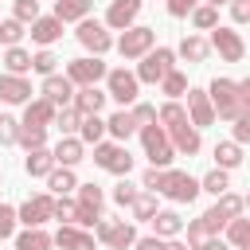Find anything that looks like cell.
Returning <instances> with one entry per match:
<instances>
[{"instance_id": "6da1fadb", "label": "cell", "mask_w": 250, "mask_h": 250, "mask_svg": "<svg viewBox=\"0 0 250 250\" xmlns=\"http://www.w3.org/2000/svg\"><path fill=\"white\" fill-rule=\"evenodd\" d=\"M207 98H211V109H215V117H223V121L250 117V78H242V82L215 78V82L207 86Z\"/></svg>"}, {"instance_id": "7a4b0ae2", "label": "cell", "mask_w": 250, "mask_h": 250, "mask_svg": "<svg viewBox=\"0 0 250 250\" xmlns=\"http://www.w3.org/2000/svg\"><path fill=\"white\" fill-rule=\"evenodd\" d=\"M156 121H160V129H164V137L172 141V148L176 152H184V156H195L199 152V129L188 121V113H184V105H176V102H164L160 105V113H156Z\"/></svg>"}, {"instance_id": "3957f363", "label": "cell", "mask_w": 250, "mask_h": 250, "mask_svg": "<svg viewBox=\"0 0 250 250\" xmlns=\"http://www.w3.org/2000/svg\"><path fill=\"white\" fill-rule=\"evenodd\" d=\"M141 129V145H145V156H148V164L152 168H168L172 160H176V148H172V141L164 137V129L152 121V125H137Z\"/></svg>"}, {"instance_id": "277c9868", "label": "cell", "mask_w": 250, "mask_h": 250, "mask_svg": "<svg viewBox=\"0 0 250 250\" xmlns=\"http://www.w3.org/2000/svg\"><path fill=\"white\" fill-rule=\"evenodd\" d=\"M168 70H176V51L172 47H152V51H145L141 55V66H137V82H148V86H156Z\"/></svg>"}, {"instance_id": "5b68a950", "label": "cell", "mask_w": 250, "mask_h": 250, "mask_svg": "<svg viewBox=\"0 0 250 250\" xmlns=\"http://www.w3.org/2000/svg\"><path fill=\"white\" fill-rule=\"evenodd\" d=\"M94 164L102 172H113V176H129L133 172V156L121 141H98L94 145Z\"/></svg>"}, {"instance_id": "8992f818", "label": "cell", "mask_w": 250, "mask_h": 250, "mask_svg": "<svg viewBox=\"0 0 250 250\" xmlns=\"http://www.w3.org/2000/svg\"><path fill=\"white\" fill-rule=\"evenodd\" d=\"M160 195H168L172 203H191L199 195V180L188 176V172H176V168H160Z\"/></svg>"}, {"instance_id": "52a82bcc", "label": "cell", "mask_w": 250, "mask_h": 250, "mask_svg": "<svg viewBox=\"0 0 250 250\" xmlns=\"http://www.w3.org/2000/svg\"><path fill=\"white\" fill-rule=\"evenodd\" d=\"M137 94H141V82H137L133 70H125V66L105 70V98H113V102H121V105H133Z\"/></svg>"}, {"instance_id": "ba28073f", "label": "cell", "mask_w": 250, "mask_h": 250, "mask_svg": "<svg viewBox=\"0 0 250 250\" xmlns=\"http://www.w3.org/2000/svg\"><path fill=\"white\" fill-rule=\"evenodd\" d=\"M94 230H98V238H102L109 250H129V246L137 242V230H133V223H125V219H98Z\"/></svg>"}, {"instance_id": "9c48e42d", "label": "cell", "mask_w": 250, "mask_h": 250, "mask_svg": "<svg viewBox=\"0 0 250 250\" xmlns=\"http://www.w3.org/2000/svg\"><path fill=\"white\" fill-rule=\"evenodd\" d=\"M211 51H219V59L223 62H242V55H246V43H242V35L234 31V27H211V43H207Z\"/></svg>"}, {"instance_id": "30bf717a", "label": "cell", "mask_w": 250, "mask_h": 250, "mask_svg": "<svg viewBox=\"0 0 250 250\" xmlns=\"http://www.w3.org/2000/svg\"><path fill=\"white\" fill-rule=\"evenodd\" d=\"M156 47V27H125L121 39H117V51L121 59H141L145 51Z\"/></svg>"}, {"instance_id": "8fae6325", "label": "cell", "mask_w": 250, "mask_h": 250, "mask_svg": "<svg viewBox=\"0 0 250 250\" xmlns=\"http://www.w3.org/2000/svg\"><path fill=\"white\" fill-rule=\"evenodd\" d=\"M51 203H55V195H51V191L27 195V199L16 207V223H23V227H43V223L51 219Z\"/></svg>"}, {"instance_id": "7c38bea8", "label": "cell", "mask_w": 250, "mask_h": 250, "mask_svg": "<svg viewBox=\"0 0 250 250\" xmlns=\"http://www.w3.org/2000/svg\"><path fill=\"white\" fill-rule=\"evenodd\" d=\"M66 78L74 82V86H98L102 78H105V62H102V55H86V59H70L66 62Z\"/></svg>"}, {"instance_id": "4fadbf2b", "label": "cell", "mask_w": 250, "mask_h": 250, "mask_svg": "<svg viewBox=\"0 0 250 250\" xmlns=\"http://www.w3.org/2000/svg\"><path fill=\"white\" fill-rule=\"evenodd\" d=\"M74 39H78L86 51H94V55H105V51L113 47V35H109V31H105V23H98V20H78Z\"/></svg>"}, {"instance_id": "5bb4252c", "label": "cell", "mask_w": 250, "mask_h": 250, "mask_svg": "<svg viewBox=\"0 0 250 250\" xmlns=\"http://www.w3.org/2000/svg\"><path fill=\"white\" fill-rule=\"evenodd\" d=\"M184 98H188V121L195 125V129H207V125H215V109H211V98H207V90H184Z\"/></svg>"}, {"instance_id": "9a60e30c", "label": "cell", "mask_w": 250, "mask_h": 250, "mask_svg": "<svg viewBox=\"0 0 250 250\" xmlns=\"http://www.w3.org/2000/svg\"><path fill=\"white\" fill-rule=\"evenodd\" d=\"M43 98L59 109V105H70L74 102V82L66 74H43Z\"/></svg>"}, {"instance_id": "2e32d148", "label": "cell", "mask_w": 250, "mask_h": 250, "mask_svg": "<svg viewBox=\"0 0 250 250\" xmlns=\"http://www.w3.org/2000/svg\"><path fill=\"white\" fill-rule=\"evenodd\" d=\"M0 102H8V105H23V102H31V82L23 78V74H0Z\"/></svg>"}, {"instance_id": "e0dca14e", "label": "cell", "mask_w": 250, "mask_h": 250, "mask_svg": "<svg viewBox=\"0 0 250 250\" xmlns=\"http://www.w3.org/2000/svg\"><path fill=\"white\" fill-rule=\"evenodd\" d=\"M137 12H141V0H109L105 27H117V31H125V27H133Z\"/></svg>"}, {"instance_id": "ac0fdd59", "label": "cell", "mask_w": 250, "mask_h": 250, "mask_svg": "<svg viewBox=\"0 0 250 250\" xmlns=\"http://www.w3.org/2000/svg\"><path fill=\"white\" fill-rule=\"evenodd\" d=\"M27 109H23V121L20 125H27V129H47L51 121H55V105L47 102V98H35V102H23Z\"/></svg>"}, {"instance_id": "d6986e66", "label": "cell", "mask_w": 250, "mask_h": 250, "mask_svg": "<svg viewBox=\"0 0 250 250\" xmlns=\"http://www.w3.org/2000/svg\"><path fill=\"white\" fill-rule=\"evenodd\" d=\"M31 39H35L39 47L59 43V39H62V20H55V16H39V20H31Z\"/></svg>"}, {"instance_id": "ffe728a7", "label": "cell", "mask_w": 250, "mask_h": 250, "mask_svg": "<svg viewBox=\"0 0 250 250\" xmlns=\"http://www.w3.org/2000/svg\"><path fill=\"white\" fill-rule=\"evenodd\" d=\"M51 246H59V250H94V238L82 227H59V234L51 238Z\"/></svg>"}, {"instance_id": "44dd1931", "label": "cell", "mask_w": 250, "mask_h": 250, "mask_svg": "<svg viewBox=\"0 0 250 250\" xmlns=\"http://www.w3.org/2000/svg\"><path fill=\"white\" fill-rule=\"evenodd\" d=\"M82 152H86V145L78 141V137H62L55 148H51V156H55V164H62V168H74L78 160H82Z\"/></svg>"}, {"instance_id": "7402d4cb", "label": "cell", "mask_w": 250, "mask_h": 250, "mask_svg": "<svg viewBox=\"0 0 250 250\" xmlns=\"http://www.w3.org/2000/svg\"><path fill=\"white\" fill-rule=\"evenodd\" d=\"M102 105H105V90H98V86H78L74 90V109L78 113H102Z\"/></svg>"}, {"instance_id": "603a6c76", "label": "cell", "mask_w": 250, "mask_h": 250, "mask_svg": "<svg viewBox=\"0 0 250 250\" xmlns=\"http://www.w3.org/2000/svg\"><path fill=\"white\" fill-rule=\"evenodd\" d=\"M105 133H109L113 141H121V145H125V141L137 133V121H133V113H129V109H117V113L105 121Z\"/></svg>"}, {"instance_id": "cb8c5ba5", "label": "cell", "mask_w": 250, "mask_h": 250, "mask_svg": "<svg viewBox=\"0 0 250 250\" xmlns=\"http://www.w3.org/2000/svg\"><path fill=\"white\" fill-rule=\"evenodd\" d=\"M51 168H55V156H51V148H47V145L27 148V160H23V172H27V176H47Z\"/></svg>"}, {"instance_id": "d4e9b609", "label": "cell", "mask_w": 250, "mask_h": 250, "mask_svg": "<svg viewBox=\"0 0 250 250\" xmlns=\"http://www.w3.org/2000/svg\"><path fill=\"white\" fill-rule=\"evenodd\" d=\"M47 188H51V195H70V191L78 188V180H74V168H62V164H55V168L47 172Z\"/></svg>"}, {"instance_id": "484cf974", "label": "cell", "mask_w": 250, "mask_h": 250, "mask_svg": "<svg viewBox=\"0 0 250 250\" xmlns=\"http://www.w3.org/2000/svg\"><path fill=\"white\" fill-rule=\"evenodd\" d=\"M90 8H94V0H55V20H62V23L86 20Z\"/></svg>"}, {"instance_id": "4316f807", "label": "cell", "mask_w": 250, "mask_h": 250, "mask_svg": "<svg viewBox=\"0 0 250 250\" xmlns=\"http://www.w3.org/2000/svg\"><path fill=\"white\" fill-rule=\"evenodd\" d=\"M176 55H180V59H188V62H203V59L211 55V47H207V39H203V35H184V39H180V47H176Z\"/></svg>"}, {"instance_id": "83f0119b", "label": "cell", "mask_w": 250, "mask_h": 250, "mask_svg": "<svg viewBox=\"0 0 250 250\" xmlns=\"http://www.w3.org/2000/svg\"><path fill=\"white\" fill-rule=\"evenodd\" d=\"M148 223H152V230H156V238H176V234L184 230V219H180L176 211H156V215H152Z\"/></svg>"}, {"instance_id": "f1b7e54d", "label": "cell", "mask_w": 250, "mask_h": 250, "mask_svg": "<svg viewBox=\"0 0 250 250\" xmlns=\"http://www.w3.org/2000/svg\"><path fill=\"white\" fill-rule=\"evenodd\" d=\"M105 137V121L98 117V113H82V121H78V141L82 145H98Z\"/></svg>"}, {"instance_id": "f546056e", "label": "cell", "mask_w": 250, "mask_h": 250, "mask_svg": "<svg viewBox=\"0 0 250 250\" xmlns=\"http://www.w3.org/2000/svg\"><path fill=\"white\" fill-rule=\"evenodd\" d=\"M227 246L230 250H238V246H250V219H242V215H234V219H227Z\"/></svg>"}, {"instance_id": "4dcf8cb0", "label": "cell", "mask_w": 250, "mask_h": 250, "mask_svg": "<svg viewBox=\"0 0 250 250\" xmlns=\"http://www.w3.org/2000/svg\"><path fill=\"white\" fill-rule=\"evenodd\" d=\"M16 250H51V234L43 227H27L23 234H16Z\"/></svg>"}, {"instance_id": "1f68e13d", "label": "cell", "mask_w": 250, "mask_h": 250, "mask_svg": "<svg viewBox=\"0 0 250 250\" xmlns=\"http://www.w3.org/2000/svg\"><path fill=\"white\" fill-rule=\"evenodd\" d=\"M4 70H8V74H27V70H31V55H27L20 43L8 47V51H4Z\"/></svg>"}, {"instance_id": "d6a6232c", "label": "cell", "mask_w": 250, "mask_h": 250, "mask_svg": "<svg viewBox=\"0 0 250 250\" xmlns=\"http://www.w3.org/2000/svg\"><path fill=\"white\" fill-rule=\"evenodd\" d=\"M215 164H219V168H238V164H242V145L219 141V145H215Z\"/></svg>"}, {"instance_id": "836d02e7", "label": "cell", "mask_w": 250, "mask_h": 250, "mask_svg": "<svg viewBox=\"0 0 250 250\" xmlns=\"http://www.w3.org/2000/svg\"><path fill=\"white\" fill-rule=\"evenodd\" d=\"M129 207H133V219H137V223H148V219L156 215V191H137Z\"/></svg>"}, {"instance_id": "e575fe53", "label": "cell", "mask_w": 250, "mask_h": 250, "mask_svg": "<svg viewBox=\"0 0 250 250\" xmlns=\"http://www.w3.org/2000/svg\"><path fill=\"white\" fill-rule=\"evenodd\" d=\"M78 121H82V113H78L74 105H59V109H55V121H51V125H59V133H62V137H70V133L78 129Z\"/></svg>"}, {"instance_id": "d590c367", "label": "cell", "mask_w": 250, "mask_h": 250, "mask_svg": "<svg viewBox=\"0 0 250 250\" xmlns=\"http://www.w3.org/2000/svg\"><path fill=\"white\" fill-rule=\"evenodd\" d=\"M74 191H78V203H82V207H90V211H98V215H102V203H105V191H102L98 184H78Z\"/></svg>"}, {"instance_id": "8d00e7d4", "label": "cell", "mask_w": 250, "mask_h": 250, "mask_svg": "<svg viewBox=\"0 0 250 250\" xmlns=\"http://www.w3.org/2000/svg\"><path fill=\"white\" fill-rule=\"evenodd\" d=\"M188 16H191V23H195L199 31H211V27L219 23V8H211V4H195Z\"/></svg>"}, {"instance_id": "74e56055", "label": "cell", "mask_w": 250, "mask_h": 250, "mask_svg": "<svg viewBox=\"0 0 250 250\" xmlns=\"http://www.w3.org/2000/svg\"><path fill=\"white\" fill-rule=\"evenodd\" d=\"M219 203H215V211L223 215V219H234V215H242V207H246V199L242 195H234V191H223V195H215Z\"/></svg>"}, {"instance_id": "f35d334b", "label": "cell", "mask_w": 250, "mask_h": 250, "mask_svg": "<svg viewBox=\"0 0 250 250\" xmlns=\"http://www.w3.org/2000/svg\"><path fill=\"white\" fill-rule=\"evenodd\" d=\"M156 86H160V90H164V94H168V98L176 102V98H184V90H188V78H184L180 70H168V74H164V78H160Z\"/></svg>"}, {"instance_id": "ab89813d", "label": "cell", "mask_w": 250, "mask_h": 250, "mask_svg": "<svg viewBox=\"0 0 250 250\" xmlns=\"http://www.w3.org/2000/svg\"><path fill=\"white\" fill-rule=\"evenodd\" d=\"M230 188V180H227V168H215V172H207L203 180H199V191H211V195H223Z\"/></svg>"}, {"instance_id": "60d3db41", "label": "cell", "mask_w": 250, "mask_h": 250, "mask_svg": "<svg viewBox=\"0 0 250 250\" xmlns=\"http://www.w3.org/2000/svg\"><path fill=\"white\" fill-rule=\"evenodd\" d=\"M16 145L39 148V145H47V129H27V125H20V129H16Z\"/></svg>"}, {"instance_id": "b9f144b4", "label": "cell", "mask_w": 250, "mask_h": 250, "mask_svg": "<svg viewBox=\"0 0 250 250\" xmlns=\"http://www.w3.org/2000/svg\"><path fill=\"white\" fill-rule=\"evenodd\" d=\"M23 35H27V31H23L20 20H0V43H4V47H16Z\"/></svg>"}, {"instance_id": "7bdbcfd3", "label": "cell", "mask_w": 250, "mask_h": 250, "mask_svg": "<svg viewBox=\"0 0 250 250\" xmlns=\"http://www.w3.org/2000/svg\"><path fill=\"white\" fill-rule=\"evenodd\" d=\"M55 66H59V59H55L51 47H43V51L31 55V70H39V74H55Z\"/></svg>"}, {"instance_id": "ee69618b", "label": "cell", "mask_w": 250, "mask_h": 250, "mask_svg": "<svg viewBox=\"0 0 250 250\" xmlns=\"http://www.w3.org/2000/svg\"><path fill=\"white\" fill-rule=\"evenodd\" d=\"M12 4H16V16L12 20H20V23L39 20V0H12Z\"/></svg>"}, {"instance_id": "f6af8a7d", "label": "cell", "mask_w": 250, "mask_h": 250, "mask_svg": "<svg viewBox=\"0 0 250 250\" xmlns=\"http://www.w3.org/2000/svg\"><path fill=\"white\" fill-rule=\"evenodd\" d=\"M129 113H133L137 125H152V121H156V105H148V102H133Z\"/></svg>"}, {"instance_id": "bcb514c9", "label": "cell", "mask_w": 250, "mask_h": 250, "mask_svg": "<svg viewBox=\"0 0 250 250\" xmlns=\"http://www.w3.org/2000/svg\"><path fill=\"white\" fill-rule=\"evenodd\" d=\"M137 191H141V188H133V184H129V180H125V176H121V184H117V188H113V203H117V207H129V203H133V195H137Z\"/></svg>"}, {"instance_id": "7dc6e473", "label": "cell", "mask_w": 250, "mask_h": 250, "mask_svg": "<svg viewBox=\"0 0 250 250\" xmlns=\"http://www.w3.org/2000/svg\"><path fill=\"white\" fill-rule=\"evenodd\" d=\"M16 129H20V121L0 113V145H16Z\"/></svg>"}, {"instance_id": "c3c4849f", "label": "cell", "mask_w": 250, "mask_h": 250, "mask_svg": "<svg viewBox=\"0 0 250 250\" xmlns=\"http://www.w3.org/2000/svg\"><path fill=\"white\" fill-rule=\"evenodd\" d=\"M12 230H16V207L0 203V238H12Z\"/></svg>"}, {"instance_id": "681fc988", "label": "cell", "mask_w": 250, "mask_h": 250, "mask_svg": "<svg viewBox=\"0 0 250 250\" xmlns=\"http://www.w3.org/2000/svg\"><path fill=\"white\" fill-rule=\"evenodd\" d=\"M199 219H203V227H207V234H219V230L227 227V219H223V215H219L215 207H211V211H203Z\"/></svg>"}, {"instance_id": "f907efd6", "label": "cell", "mask_w": 250, "mask_h": 250, "mask_svg": "<svg viewBox=\"0 0 250 250\" xmlns=\"http://www.w3.org/2000/svg\"><path fill=\"white\" fill-rule=\"evenodd\" d=\"M203 238H207V227H203V219H191V223H188V246L195 250Z\"/></svg>"}, {"instance_id": "816d5d0a", "label": "cell", "mask_w": 250, "mask_h": 250, "mask_svg": "<svg viewBox=\"0 0 250 250\" xmlns=\"http://www.w3.org/2000/svg\"><path fill=\"white\" fill-rule=\"evenodd\" d=\"M230 125H234V145H246L250 141V117H234Z\"/></svg>"}, {"instance_id": "f5cc1de1", "label": "cell", "mask_w": 250, "mask_h": 250, "mask_svg": "<svg viewBox=\"0 0 250 250\" xmlns=\"http://www.w3.org/2000/svg\"><path fill=\"white\" fill-rule=\"evenodd\" d=\"M199 0H168V16H176V20H184L191 8H195Z\"/></svg>"}, {"instance_id": "db71d44e", "label": "cell", "mask_w": 250, "mask_h": 250, "mask_svg": "<svg viewBox=\"0 0 250 250\" xmlns=\"http://www.w3.org/2000/svg\"><path fill=\"white\" fill-rule=\"evenodd\" d=\"M230 16H234V23H246L250 20V0H230Z\"/></svg>"}, {"instance_id": "11a10c76", "label": "cell", "mask_w": 250, "mask_h": 250, "mask_svg": "<svg viewBox=\"0 0 250 250\" xmlns=\"http://www.w3.org/2000/svg\"><path fill=\"white\" fill-rule=\"evenodd\" d=\"M141 188H145V191H156V188H160V168H148V172L141 176Z\"/></svg>"}, {"instance_id": "9f6ffc18", "label": "cell", "mask_w": 250, "mask_h": 250, "mask_svg": "<svg viewBox=\"0 0 250 250\" xmlns=\"http://www.w3.org/2000/svg\"><path fill=\"white\" fill-rule=\"evenodd\" d=\"M195 250H230V246H227V242H223L219 234H207V238H203V242H199Z\"/></svg>"}, {"instance_id": "6f0895ef", "label": "cell", "mask_w": 250, "mask_h": 250, "mask_svg": "<svg viewBox=\"0 0 250 250\" xmlns=\"http://www.w3.org/2000/svg\"><path fill=\"white\" fill-rule=\"evenodd\" d=\"M133 246H137V250H160V246H164V238H156V234H148V238H137Z\"/></svg>"}, {"instance_id": "680465c9", "label": "cell", "mask_w": 250, "mask_h": 250, "mask_svg": "<svg viewBox=\"0 0 250 250\" xmlns=\"http://www.w3.org/2000/svg\"><path fill=\"white\" fill-rule=\"evenodd\" d=\"M160 250H188V246H184V242H164Z\"/></svg>"}, {"instance_id": "91938a15", "label": "cell", "mask_w": 250, "mask_h": 250, "mask_svg": "<svg viewBox=\"0 0 250 250\" xmlns=\"http://www.w3.org/2000/svg\"><path fill=\"white\" fill-rule=\"evenodd\" d=\"M238 250H246V246H238Z\"/></svg>"}]
</instances>
